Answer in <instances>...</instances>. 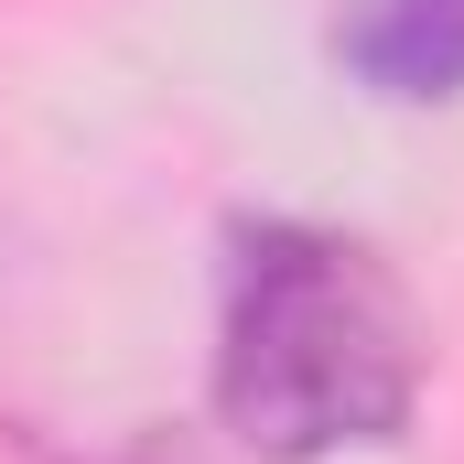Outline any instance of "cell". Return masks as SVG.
<instances>
[{
    "label": "cell",
    "instance_id": "cell-1",
    "mask_svg": "<svg viewBox=\"0 0 464 464\" xmlns=\"http://www.w3.org/2000/svg\"><path fill=\"white\" fill-rule=\"evenodd\" d=\"M421 314L346 227L248 217L217 270V421L270 464L400 443L421 411Z\"/></svg>",
    "mask_w": 464,
    "mask_h": 464
},
{
    "label": "cell",
    "instance_id": "cell-2",
    "mask_svg": "<svg viewBox=\"0 0 464 464\" xmlns=\"http://www.w3.org/2000/svg\"><path fill=\"white\" fill-rule=\"evenodd\" d=\"M335 65L389 109H443L464 98V0H346Z\"/></svg>",
    "mask_w": 464,
    "mask_h": 464
}]
</instances>
